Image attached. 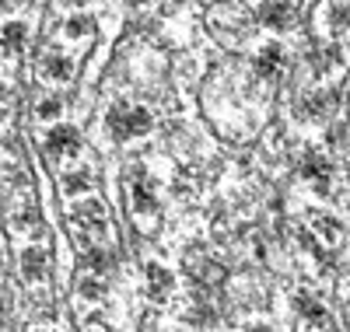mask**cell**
Masks as SVG:
<instances>
[{
  "mask_svg": "<svg viewBox=\"0 0 350 332\" xmlns=\"http://www.w3.org/2000/svg\"><path fill=\"white\" fill-rule=\"evenodd\" d=\"M207 25H211V32L231 49L242 46L252 36V14L239 4V0H221V4H214L207 11Z\"/></svg>",
  "mask_w": 350,
  "mask_h": 332,
  "instance_id": "6da1fadb",
  "label": "cell"
},
{
  "mask_svg": "<svg viewBox=\"0 0 350 332\" xmlns=\"http://www.w3.org/2000/svg\"><path fill=\"white\" fill-rule=\"evenodd\" d=\"M105 130L112 133V140L130 143L137 137H148L154 130V115L144 109V105H126V102H116L105 112Z\"/></svg>",
  "mask_w": 350,
  "mask_h": 332,
  "instance_id": "7a4b0ae2",
  "label": "cell"
},
{
  "mask_svg": "<svg viewBox=\"0 0 350 332\" xmlns=\"http://www.w3.org/2000/svg\"><path fill=\"white\" fill-rule=\"evenodd\" d=\"M70 224H74V231L84 234V238H102L105 227H109V210H105L102 199L84 196V199L74 203V210H70Z\"/></svg>",
  "mask_w": 350,
  "mask_h": 332,
  "instance_id": "3957f363",
  "label": "cell"
},
{
  "mask_svg": "<svg viewBox=\"0 0 350 332\" xmlns=\"http://www.w3.org/2000/svg\"><path fill=\"white\" fill-rule=\"evenodd\" d=\"M42 147H46V154H49V158H56V161L74 158L77 150H81V133H77V126L56 123L53 130H46V137H42Z\"/></svg>",
  "mask_w": 350,
  "mask_h": 332,
  "instance_id": "277c9868",
  "label": "cell"
},
{
  "mask_svg": "<svg viewBox=\"0 0 350 332\" xmlns=\"http://www.w3.org/2000/svg\"><path fill=\"white\" fill-rule=\"evenodd\" d=\"M130 203H133V214L140 221H154L158 217V186H154V178L148 175H137L133 178V186H130Z\"/></svg>",
  "mask_w": 350,
  "mask_h": 332,
  "instance_id": "5b68a950",
  "label": "cell"
},
{
  "mask_svg": "<svg viewBox=\"0 0 350 332\" xmlns=\"http://www.w3.org/2000/svg\"><path fill=\"white\" fill-rule=\"evenodd\" d=\"M329 112H336L333 87H315L298 102V119H305V123H323V119H329Z\"/></svg>",
  "mask_w": 350,
  "mask_h": 332,
  "instance_id": "8992f818",
  "label": "cell"
},
{
  "mask_svg": "<svg viewBox=\"0 0 350 332\" xmlns=\"http://www.w3.org/2000/svg\"><path fill=\"white\" fill-rule=\"evenodd\" d=\"M284 67H287V53H284V46L280 42H267V46H259L256 49V56H252V70L262 77V81H280V74H284Z\"/></svg>",
  "mask_w": 350,
  "mask_h": 332,
  "instance_id": "52a82bcc",
  "label": "cell"
},
{
  "mask_svg": "<svg viewBox=\"0 0 350 332\" xmlns=\"http://www.w3.org/2000/svg\"><path fill=\"white\" fill-rule=\"evenodd\" d=\"M256 21L270 32H287L295 25V4L291 0H262L256 8Z\"/></svg>",
  "mask_w": 350,
  "mask_h": 332,
  "instance_id": "ba28073f",
  "label": "cell"
},
{
  "mask_svg": "<svg viewBox=\"0 0 350 332\" xmlns=\"http://www.w3.org/2000/svg\"><path fill=\"white\" fill-rule=\"evenodd\" d=\"M301 178L319 193V196H329L333 193V165L326 154H305L301 161Z\"/></svg>",
  "mask_w": 350,
  "mask_h": 332,
  "instance_id": "9c48e42d",
  "label": "cell"
},
{
  "mask_svg": "<svg viewBox=\"0 0 350 332\" xmlns=\"http://www.w3.org/2000/svg\"><path fill=\"white\" fill-rule=\"evenodd\" d=\"M39 70H42V77L53 81V84H67V81L74 77L77 64H74V56H67V53H60V49H49V53L42 56Z\"/></svg>",
  "mask_w": 350,
  "mask_h": 332,
  "instance_id": "30bf717a",
  "label": "cell"
},
{
  "mask_svg": "<svg viewBox=\"0 0 350 332\" xmlns=\"http://www.w3.org/2000/svg\"><path fill=\"white\" fill-rule=\"evenodd\" d=\"M343 64H347V59H343V49H340V46H315V49L308 53V67L315 70V77H329V74H336Z\"/></svg>",
  "mask_w": 350,
  "mask_h": 332,
  "instance_id": "8fae6325",
  "label": "cell"
},
{
  "mask_svg": "<svg viewBox=\"0 0 350 332\" xmlns=\"http://www.w3.org/2000/svg\"><path fill=\"white\" fill-rule=\"evenodd\" d=\"M21 277L28 280V283H39V280H46V273H49V255H46V249H39V245H28L25 252H21Z\"/></svg>",
  "mask_w": 350,
  "mask_h": 332,
  "instance_id": "7c38bea8",
  "label": "cell"
},
{
  "mask_svg": "<svg viewBox=\"0 0 350 332\" xmlns=\"http://www.w3.org/2000/svg\"><path fill=\"white\" fill-rule=\"evenodd\" d=\"M144 273H148V297H151V301H158V305H161V301L172 297L175 277L168 273L161 262H148V269H144Z\"/></svg>",
  "mask_w": 350,
  "mask_h": 332,
  "instance_id": "4fadbf2b",
  "label": "cell"
},
{
  "mask_svg": "<svg viewBox=\"0 0 350 332\" xmlns=\"http://www.w3.org/2000/svg\"><path fill=\"white\" fill-rule=\"evenodd\" d=\"M308 227H312L315 238H323L326 245H340V241H343V224L333 214H326V210H312Z\"/></svg>",
  "mask_w": 350,
  "mask_h": 332,
  "instance_id": "5bb4252c",
  "label": "cell"
},
{
  "mask_svg": "<svg viewBox=\"0 0 350 332\" xmlns=\"http://www.w3.org/2000/svg\"><path fill=\"white\" fill-rule=\"evenodd\" d=\"M323 25H326L329 36L350 32V0H326V8H323Z\"/></svg>",
  "mask_w": 350,
  "mask_h": 332,
  "instance_id": "9a60e30c",
  "label": "cell"
},
{
  "mask_svg": "<svg viewBox=\"0 0 350 332\" xmlns=\"http://www.w3.org/2000/svg\"><path fill=\"white\" fill-rule=\"evenodd\" d=\"M25 46H28V25L25 21H8L4 28H0V49H4L8 56L25 53Z\"/></svg>",
  "mask_w": 350,
  "mask_h": 332,
  "instance_id": "2e32d148",
  "label": "cell"
},
{
  "mask_svg": "<svg viewBox=\"0 0 350 332\" xmlns=\"http://www.w3.org/2000/svg\"><path fill=\"white\" fill-rule=\"evenodd\" d=\"M295 308H298V315L301 318H308L312 325H326L329 322V315H326V308H323V301L319 297H312V294H295Z\"/></svg>",
  "mask_w": 350,
  "mask_h": 332,
  "instance_id": "e0dca14e",
  "label": "cell"
},
{
  "mask_svg": "<svg viewBox=\"0 0 350 332\" xmlns=\"http://www.w3.org/2000/svg\"><path fill=\"white\" fill-rule=\"evenodd\" d=\"M92 186H95V175L88 168H67V175H64V193L67 196H84Z\"/></svg>",
  "mask_w": 350,
  "mask_h": 332,
  "instance_id": "ac0fdd59",
  "label": "cell"
},
{
  "mask_svg": "<svg viewBox=\"0 0 350 332\" xmlns=\"http://www.w3.org/2000/svg\"><path fill=\"white\" fill-rule=\"evenodd\" d=\"M84 266L92 269L95 277H102V273H109V269L116 266V255L109 249H102V245H92V249L84 252Z\"/></svg>",
  "mask_w": 350,
  "mask_h": 332,
  "instance_id": "d6986e66",
  "label": "cell"
},
{
  "mask_svg": "<svg viewBox=\"0 0 350 332\" xmlns=\"http://www.w3.org/2000/svg\"><path fill=\"white\" fill-rule=\"evenodd\" d=\"M77 294L84 297V301H105V280L102 277H95V273H88L81 283H77Z\"/></svg>",
  "mask_w": 350,
  "mask_h": 332,
  "instance_id": "ffe728a7",
  "label": "cell"
},
{
  "mask_svg": "<svg viewBox=\"0 0 350 332\" xmlns=\"http://www.w3.org/2000/svg\"><path fill=\"white\" fill-rule=\"evenodd\" d=\"M64 28H67V39H88V36L95 32V18H92V14H77V18H70Z\"/></svg>",
  "mask_w": 350,
  "mask_h": 332,
  "instance_id": "44dd1931",
  "label": "cell"
},
{
  "mask_svg": "<svg viewBox=\"0 0 350 332\" xmlns=\"http://www.w3.org/2000/svg\"><path fill=\"white\" fill-rule=\"evenodd\" d=\"M64 112V102L60 98H46V102H39V119H56Z\"/></svg>",
  "mask_w": 350,
  "mask_h": 332,
  "instance_id": "7402d4cb",
  "label": "cell"
},
{
  "mask_svg": "<svg viewBox=\"0 0 350 332\" xmlns=\"http://www.w3.org/2000/svg\"><path fill=\"white\" fill-rule=\"evenodd\" d=\"M245 332H273V329H270V325H267V322H252V325H249V329H245Z\"/></svg>",
  "mask_w": 350,
  "mask_h": 332,
  "instance_id": "603a6c76",
  "label": "cell"
},
{
  "mask_svg": "<svg viewBox=\"0 0 350 332\" xmlns=\"http://www.w3.org/2000/svg\"><path fill=\"white\" fill-rule=\"evenodd\" d=\"M4 315H8V294L0 290V318H4Z\"/></svg>",
  "mask_w": 350,
  "mask_h": 332,
  "instance_id": "cb8c5ba5",
  "label": "cell"
},
{
  "mask_svg": "<svg viewBox=\"0 0 350 332\" xmlns=\"http://www.w3.org/2000/svg\"><path fill=\"white\" fill-rule=\"evenodd\" d=\"M64 4H74V8H81V4H92V0H64Z\"/></svg>",
  "mask_w": 350,
  "mask_h": 332,
  "instance_id": "d4e9b609",
  "label": "cell"
},
{
  "mask_svg": "<svg viewBox=\"0 0 350 332\" xmlns=\"http://www.w3.org/2000/svg\"><path fill=\"white\" fill-rule=\"evenodd\" d=\"M92 332H112V329H102V325H98V329H92Z\"/></svg>",
  "mask_w": 350,
  "mask_h": 332,
  "instance_id": "484cf974",
  "label": "cell"
}]
</instances>
